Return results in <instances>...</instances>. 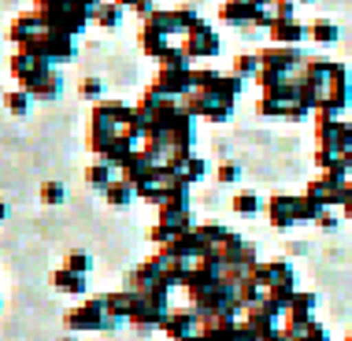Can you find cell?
<instances>
[{"mask_svg": "<svg viewBox=\"0 0 352 341\" xmlns=\"http://www.w3.org/2000/svg\"><path fill=\"white\" fill-rule=\"evenodd\" d=\"M122 12H126V8H119L116 0H100L97 12H93V23L104 26V30H116V26L122 23Z\"/></svg>", "mask_w": 352, "mask_h": 341, "instance_id": "obj_21", "label": "cell"}, {"mask_svg": "<svg viewBox=\"0 0 352 341\" xmlns=\"http://www.w3.org/2000/svg\"><path fill=\"white\" fill-rule=\"evenodd\" d=\"M116 4H119V8H134V0H116Z\"/></svg>", "mask_w": 352, "mask_h": 341, "instance_id": "obj_40", "label": "cell"}, {"mask_svg": "<svg viewBox=\"0 0 352 341\" xmlns=\"http://www.w3.org/2000/svg\"><path fill=\"white\" fill-rule=\"evenodd\" d=\"M63 267H67V271H74V274H89L93 260H89V252H82V249H71V252H67V260H63Z\"/></svg>", "mask_w": 352, "mask_h": 341, "instance_id": "obj_30", "label": "cell"}, {"mask_svg": "<svg viewBox=\"0 0 352 341\" xmlns=\"http://www.w3.org/2000/svg\"><path fill=\"white\" fill-rule=\"evenodd\" d=\"M19 89H26L34 100H56V97H60V89H63V78L56 71H49V74H41V78L30 82V85H19Z\"/></svg>", "mask_w": 352, "mask_h": 341, "instance_id": "obj_17", "label": "cell"}, {"mask_svg": "<svg viewBox=\"0 0 352 341\" xmlns=\"http://www.w3.org/2000/svg\"><path fill=\"white\" fill-rule=\"evenodd\" d=\"M116 327L119 323L108 316L104 297H93V300H85V305L67 311V330H78V334H85V330H116Z\"/></svg>", "mask_w": 352, "mask_h": 341, "instance_id": "obj_4", "label": "cell"}, {"mask_svg": "<svg viewBox=\"0 0 352 341\" xmlns=\"http://www.w3.org/2000/svg\"><path fill=\"white\" fill-rule=\"evenodd\" d=\"M41 30H45L41 15H37V12H23V15H19L12 26H8V37H12V41L19 45V49H23V45H26V41H34V37L41 34Z\"/></svg>", "mask_w": 352, "mask_h": 341, "instance_id": "obj_15", "label": "cell"}, {"mask_svg": "<svg viewBox=\"0 0 352 341\" xmlns=\"http://www.w3.org/2000/svg\"><path fill=\"white\" fill-rule=\"evenodd\" d=\"M160 330H164L170 341H204V323H201V311H197V308L170 311Z\"/></svg>", "mask_w": 352, "mask_h": 341, "instance_id": "obj_8", "label": "cell"}, {"mask_svg": "<svg viewBox=\"0 0 352 341\" xmlns=\"http://www.w3.org/2000/svg\"><path fill=\"white\" fill-rule=\"evenodd\" d=\"M230 74H237V78H245V82L256 78V74H260V52H237Z\"/></svg>", "mask_w": 352, "mask_h": 341, "instance_id": "obj_23", "label": "cell"}, {"mask_svg": "<svg viewBox=\"0 0 352 341\" xmlns=\"http://www.w3.org/2000/svg\"><path fill=\"white\" fill-rule=\"evenodd\" d=\"M311 311H316V293H293L285 305V327L311 323Z\"/></svg>", "mask_w": 352, "mask_h": 341, "instance_id": "obj_16", "label": "cell"}, {"mask_svg": "<svg viewBox=\"0 0 352 341\" xmlns=\"http://www.w3.org/2000/svg\"><path fill=\"white\" fill-rule=\"evenodd\" d=\"M130 12H138L141 19H148L152 12H156V4H152V0H134V8H130Z\"/></svg>", "mask_w": 352, "mask_h": 341, "instance_id": "obj_35", "label": "cell"}, {"mask_svg": "<svg viewBox=\"0 0 352 341\" xmlns=\"http://www.w3.org/2000/svg\"><path fill=\"white\" fill-rule=\"evenodd\" d=\"M267 34H271V45H278V49H293V45H300L304 37H308V26H304L300 19H278Z\"/></svg>", "mask_w": 352, "mask_h": 341, "instance_id": "obj_14", "label": "cell"}, {"mask_svg": "<svg viewBox=\"0 0 352 341\" xmlns=\"http://www.w3.org/2000/svg\"><path fill=\"white\" fill-rule=\"evenodd\" d=\"M322 208L311 197H297V223H319Z\"/></svg>", "mask_w": 352, "mask_h": 341, "instance_id": "obj_29", "label": "cell"}, {"mask_svg": "<svg viewBox=\"0 0 352 341\" xmlns=\"http://www.w3.org/2000/svg\"><path fill=\"white\" fill-rule=\"evenodd\" d=\"M345 167H349V186H352V153H345Z\"/></svg>", "mask_w": 352, "mask_h": 341, "instance_id": "obj_38", "label": "cell"}, {"mask_svg": "<svg viewBox=\"0 0 352 341\" xmlns=\"http://www.w3.org/2000/svg\"><path fill=\"white\" fill-rule=\"evenodd\" d=\"M341 215H345V219H352V186L345 189V201H341Z\"/></svg>", "mask_w": 352, "mask_h": 341, "instance_id": "obj_37", "label": "cell"}, {"mask_svg": "<svg viewBox=\"0 0 352 341\" xmlns=\"http://www.w3.org/2000/svg\"><path fill=\"white\" fill-rule=\"evenodd\" d=\"M23 49L34 52V56H41L45 63H67L71 56H74V37L56 34V30H41L34 41H26Z\"/></svg>", "mask_w": 352, "mask_h": 341, "instance_id": "obj_7", "label": "cell"}, {"mask_svg": "<svg viewBox=\"0 0 352 341\" xmlns=\"http://www.w3.org/2000/svg\"><path fill=\"white\" fill-rule=\"evenodd\" d=\"M4 104H8V111H12V116H19V119H23L26 111H30L34 97H30V93H26V89H12V93H8V97H4Z\"/></svg>", "mask_w": 352, "mask_h": 341, "instance_id": "obj_27", "label": "cell"}, {"mask_svg": "<svg viewBox=\"0 0 352 341\" xmlns=\"http://www.w3.org/2000/svg\"><path fill=\"white\" fill-rule=\"evenodd\" d=\"M271 15L278 19H297V0H271Z\"/></svg>", "mask_w": 352, "mask_h": 341, "instance_id": "obj_33", "label": "cell"}, {"mask_svg": "<svg viewBox=\"0 0 352 341\" xmlns=\"http://www.w3.org/2000/svg\"><path fill=\"white\" fill-rule=\"evenodd\" d=\"M49 71H52V63H45L41 56H34L26 49H19L12 56V78H19V85H30V82H37L41 74H49Z\"/></svg>", "mask_w": 352, "mask_h": 341, "instance_id": "obj_11", "label": "cell"}, {"mask_svg": "<svg viewBox=\"0 0 352 341\" xmlns=\"http://www.w3.org/2000/svg\"><path fill=\"white\" fill-rule=\"evenodd\" d=\"M141 52L152 56V60H164V56L170 52V37L148 30V26H141Z\"/></svg>", "mask_w": 352, "mask_h": 341, "instance_id": "obj_19", "label": "cell"}, {"mask_svg": "<svg viewBox=\"0 0 352 341\" xmlns=\"http://www.w3.org/2000/svg\"><path fill=\"white\" fill-rule=\"evenodd\" d=\"M319 226H322V230H334V226H338V215H334V212H322V215H319Z\"/></svg>", "mask_w": 352, "mask_h": 341, "instance_id": "obj_36", "label": "cell"}, {"mask_svg": "<svg viewBox=\"0 0 352 341\" xmlns=\"http://www.w3.org/2000/svg\"><path fill=\"white\" fill-rule=\"evenodd\" d=\"M85 182H89L93 189H100V193H104V189H108L111 182H116V167H111V164H104V160H93V164L85 167Z\"/></svg>", "mask_w": 352, "mask_h": 341, "instance_id": "obj_20", "label": "cell"}, {"mask_svg": "<svg viewBox=\"0 0 352 341\" xmlns=\"http://www.w3.org/2000/svg\"><path fill=\"white\" fill-rule=\"evenodd\" d=\"M338 37H341V30L330 19H316V23L308 26V41H316V45H334Z\"/></svg>", "mask_w": 352, "mask_h": 341, "instance_id": "obj_24", "label": "cell"}, {"mask_svg": "<svg viewBox=\"0 0 352 341\" xmlns=\"http://www.w3.org/2000/svg\"><path fill=\"white\" fill-rule=\"evenodd\" d=\"M52 286L60 293H71V297H82V293H85V274H74L67 267H56L52 271Z\"/></svg>", "mask_w": 352, "mask_h": 341, "instance_id": "obj_18", "label": "cell"}, {"mask_svg": "<svg viewBox=\"0 0 352 341\" xmlns=\"http://www.w3.org/2000/svg\"><path fill=\"white\" fill-rule=\"evenodd\" d=\"M134 197H138V189L130 186V182H122V178H116V182L104 189V201H108L111 208H126L130 201H134Z\"/></svg>", "mask_w": 352, "mask_h": 341, "instance_id": "obj_22", "label": "cell"}, {"mask_svg": "<svg viewBox=\"0 0 352 341\" xmlns=\"http://www.w3.org/2000/svg\"><path fill=\"white\" fill-rule=\"evenodd\" d=\"M256 15H260V8L249 4V0H223V8H219V19L226 26H237V30H252Z\"/></svg>", "mask_w": 352, "mask_h": 341, "instance_id": "obj_13", "label": "cell"}, {"mask_svg": "<svg viewBox=\"0 0 352 341\" xmlns=\"http://www.w3.org/2000/svg\"><path fill=\"white\" fill-rule=\"evenodd\" d=\"M178 175H182V178H186V182H189V186H193V182H201V178L208 175V164H204V160H201V156H189V160H186V164H182V170H178Z\"/></svg>", "mask_w": 352, "mask_h": 341, "instance_id": "obj_28", "label": "cell"}, {"mask_svg": "<svg viewBox=\"0 0 352 341\" xmlns=\"http://www.w3.org/2000/svg\"><path fill=\"white\" fill-rule=\"evenodd\" d=\"M297 4H311V0H297Z\"/></svg>", "mask_w": 352, "mask_h": 341, "instance_id": "obj_41", "label": "cell"}, {"mask_svg": "<svg viewBox=\"0 0 352 341\" xmlns=\"http://www.w3.org/2000/svg\"><path fill=\"white\" fill-rule=\"evenodd\" d=\"M67 201V189H63V182H45L41 186V204H63Z\"/></svg>", "mask_w": 352, "mask_h": 341, "instance_id": "obj_31", "label": "cell"}, {"mask_svg": "<svg viewBox=\"0 0 352 341\" xmlns=\"http://www.w3.org/2000/svg\"><path fill=\"white\" fill-rule=\"evenodd\" d=\"M230 208H234L237 215H260V212H263L260 197H256L252 189H241V193H234V201H230Z\"/></svg>", "mask_w": 352, "mask_h": 341, "instance_id": "obj_26", "label": "cell"}, {"mask_svg": "<svg viewBox=\"0 0 352 341\" xmlns=\"http://www.w3.org/2000/svg\"><path fill=\"white\" fill-rule=\"evenodd\" d=\"M182 52L189 56V63H193V60H212V56L219 52V34L208 23L193 26V30L182 37Z\"/></svg>", "mask_w": 352, "mask_h": 341, "instance_id": "obj_9", "label": "cell"}, {"mask_svg": "<svg viewBox=\"0 0 352 341\" xmlns=\"http://www.w3.org/2000/svg\"><path fill=\"white\" fill-rule=\"evenodd\" d=\"M152 89H160L164 97L182 100L193 89V67H160V74L152 78Z\"/></svg>", "mask_w": 352, "mask_h": 341, "instance_id": "obj_10", "label": "cell"}, {"mask_svg": "<svg viewBox=\"0 0 352 341\" xmlns=\"http://www.w3.org/2000/svg\"><path fill=\"white\" fill-rule=\"evenodd\" d=\"M349 97H352V85H349V67H345V63H338L334 78H330V82L319 89V111H322V116H334V119H341V111L349 108Z\"/></svg>", "mask_w": 352, "mask_h": 341, "instance_id": "obj_6", "label": "cell"}, {"mask_svg": "<svg viewBox=\"0 0 352 341\" xmlns=\"http://www.w3.org/2000/svg\"><path fill=\"white\" fill-rule=\"evenodd\" d=\"M215 178H219V182H223V186H234L237 178H241V167H237L234 160H223V164L215 167Z\"/></svg>", "mask_w": 352, "mask_h": 341, "instance_id": "obj_32", "label": "cell"}, {"mask_svg": "<svg viewBox=\"0 0 352 341\" xmlns=\"http://www.w3.org/2000/svg\"><path fill=\"white\" fill-rule=\"evenodd\" d=\"M204 23V19L201 15H197L193 12V8H170V26H175V34H189V30H193V26H201Z\"/></svg>", "mask_w": 352, "mask_h": 341, "instance_id": "obj_25", "label": "cell"}, {"mask_svg": "<svg viewBox=\"0 0 352 341\" xmlns=\"http://www.w3.org/2000/svg\"><path fill=\"white\" fill-rule=\"evenodd\" d=\"M34 12L41 15L45 30L67 34V37L82 34V30H85V23L93 19V12H85V8L71 4V0H37V4H34Z\"/></svg>", "mask_w": 352, "mask_h": 341, "instance_id": "obj_1", "label": "cell"}, {"mask_svg": "<svg viewBox=\"0 0 352 341\" xmlns=\"http://www.w3.org/2000/svg\"><path fill=\"white\" fill-rule=\"evenodd\" d=\"M252 278L256 286H260V293L267 300H274V305H289V297L297 293V278H293V267L285 260H271V263H256L252 267Z\"/></svg>", "mask_w": 352, "mask_h": 341, "instance_id": "obj_2", "label": "cell"}, {"mask_svg": "<svg viewBox=\"0 0 352 341\" xmlns=\"http://www.w3.org/2000/svg\"><path fill=\"white\" fill-rule=\"evenodd\" d=\"M189 230H193L189 208H160V219L148 230V241H156L160 249H164V245H170L175 238H182V234H189Z\"/></svg>", "mask_w": 352, "mask_h": 341, "instance_id": "obj_5", "label": "cell"}, {"mask_svg": "<svg viewBox=\"0 0 352 341\" xmlns=\"http://www.w3.org/2000/svg\"><path fill=\"white\" fill-rule=\"evenodd\" d=\"M100 93H104V85H100V78H85V82H82V97H85V100L100 104Z\"/></svg>", "mask_w": 352, "mask_h": 341, "instance_id": "obj_34", "label": "cell"}, {"mask_svg": "<svg viewBox=\"0 0 352 341\" xmlns=\"http://www.w3.org/2000/svg\"><path fill=\"white\" fill-rule=\"evenodd\" d=\"M4 219H8V204L0 201V223H4Z\"/></svg>", "mask_w": 352, "mask_h": 341, "instance_id": "obj_39", "label": "cell"}, {"mask_svg": "<svg viewBox=\"0 0 352 341\" xmlns=\"http://www.w3.org/2000/svg\"><path fill=\"white\" fill-rule=\"evenodd\" d=\"M263 212H267L271 226H278V230H289V226H297V197L274 193L271 201L263 204Z\"/></svg>", "mask_w": 352, "mask_h": 341, "instance_id": "obj_12", "label": "cell"}, {"mask_svg": "<svg viewBox=\"0 0 352 341\" xmlns=\"http://www.w3.org/2000/svg\"><path fill=\"white\" fill-rule=\"evenodd\" d=\"M316 141H319V148H327V153L345 156V153H352V126L345 119L316 111Z\"/></svg>", "mask_w": 352, "mask_h": 341, "instance_id": "obj_3", "label": "cell"}]
</instances>
